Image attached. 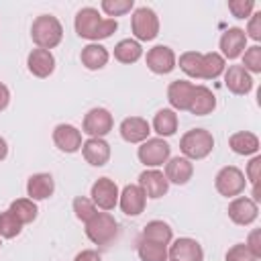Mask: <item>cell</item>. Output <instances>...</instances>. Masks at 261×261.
I'll return each instance as SVG.
<instances>
[{
  "mask_svg": "<svg viewBox=\"0 0 261 261\" xmlns=\"http://www.w3.org/2000/svg\"><path fill=\"white\" fill-rule=\"evenodd\" d=\"M118 234V222L110 212H96L88 222H86V237L94 245H110Z\"/></svg>",
  "mask_w": 261,
  "mask_h": 261,
  "instance_id": "4",
  "label": "cell"
},
{
  "mask_svg": "<svg viewBox=\"0 0 261 261\" xmlns=\"http://www.w3.org/2000/svg\"><path fill=\"white\" fill-rule=\"evenodd\" d=\"M228 10L234 18H249L255 10L253 0H228Z\"/></svg>",
  "mask_w": 261,
  "mask_h": 261,
  "instance_id": "38",
  "label": "cell"
},
{
  "mask_svg": "<svg viewBox=\"0 0 261 261\" xmlns=\"http://www.w3.org/2000/svg\"><path fill=\"white\" fill-rule=\"evenodd\" d=\"M218 45H220V55H222L224 59H237V57H241V55L245 53V49H247V35H245L243 29L230 27V29H226V31L222 33Z\"/></svg>",
  "mask_w": 261,
  "mask_h": 261,
  "instance_id": "13",
  "label": "cell"
},
{
  "mask_svg": "<svg viewBox=\"0 0 261 261\" xmlns=\"http://www.w3.org/2000/svg\"><path fill=\"white\" fill-rule=\"evenodd\" d=\"M27 67L35 77H49L55 71V57L47 49H33L27 57Z\"/></svg>",
  "mask_w": 261,
  "mask_h": 261,
  "instance_id": "20",
  "label": "cell"
},
{
  "mask_svg": "<svg viewBox=\"0 0 261 261\" xmlns=\"http://www.w3.org/2000/svg\"><path fill=\"white\" fill-rule=\"evenodd\" d=\"M151 126L161 139L175 135V130H177V114H175V110H171V108L157 110V114L153 116V124Z\"/></svg>",
  "mask_w": 261,
  "mask_h": 261,
  "instance_id": "29",
  "label": "cell"
},
{
  "mask_svg": "<svg viewBox=\"0 0 261 261\" xmlns=\"http://www.w3.org/2000/svg\"><path fill=\"white\" fill-rule=\"evenodd\" d=\"M167 257L171 261H204V251H202V245L196 239L181 237V239H175L169 245Z\"/></svg>",
  "mask_w": 261,
  "mask_h": 261,
  "instance_id": "12",
  "label": "cell"
},
{
  "mask_svg": "<svg viewBox=\"0 0 261 261\" xmlns=\"http://www.w3.org/2000/svg\"><path fill=\"white\" fill-rule=\"evenodd\" d=\"M167 261H171V259H167Z\"/></svg>",
  "mask_w": 261,
  "mask_h": 261,
  "instance_id": "47",
  "label": "cell"
},
{
  "mask_svg": "<svg viewBox=\"0 0 261 261\" xmlns=\"http://www.w3.org/2000/svg\"><path fill=\"white\" fill-rule=\"evenodd\" d=\"M0 247H2V241H0Z\"/></svg>",
  "mask_w": 261,
  "mask_h": 261,
  "instance_id": "46",
  "label": "cell"
},
{
  "mask_svg": "<svg viewBox=\"0 0 261 261\" xmlns=\"http://www.w3.org/2000/svg\"><path fill=\"white\" fill-rule=\"evenodd\" d=\"M100 8L104 10L106 16H122L126 12H130L135 8V2L133 0H102Z\"/></svg>",
  "mask_w": 261,
  "mask_h": 261,
  "instance_id": "35",
  "label": "cell"
},
{
  "mask_svg": "<svg viewBox=\"0 0 261 261\" xmlns=\"http://www.w3.org/2000/svg\"><path fill=\"white\" fill-rule=\"evenodd\" d=\"M73 212H75V218L86 224V222L98 212V208L94 206V202H92L90 198L77 196V198H73Z\"/></svg>",
  "mask_w": 261,
  "mask_h": 261,
  "instance_id": "36",
  "label": "cell"
},
{
  "mask_svg": "<svg viewBox=\"0 0 261 261\" xmlns=\"http://www.w3.org/2000/svg\"><path fill=\"white\" fill-rule=\"evenodd\" d=\"M114 126V118L106 108H92L84 116L82 133H86L90 139H104Z\"/></svg>",
  "mask_w": 261,
  "mask_h": 261,
  "instance_id": "8",
  "label": "cell"
},
{
  "mask_svg": "<svg viewBox=\"0 0 261 261\" xmlns=\"http://www.w3.org/2000/svg\"><path fill=\"white\" fill-rule=\"evenodd\" d=\"M82 155L90 165L102 167L110 161V145L104 139H88L82 143Z\"/></svg>",
  "mask_w": 261,
  "mask_h": 261,
  "instance_id": "22",
  "label": "cell"
},
{
  "mask_svg": "<svg viewBox=\"0 0 261 261\" xmlns=\"http://www.w3.org/2000/svg\"><path fill=\"white\" fill-rule=\"evenodd\" d=\"M108 49L106 47H102L100 43H90V45H86L84 49H82V53H80V59H82V65L86 67V69H92V71H96V69H102L106 63H108Z\"/></svg>",
  "mask_w": 261,
  "mask_h": 261,
  "instance_id": "25",
  "label": "cell"
},
{
  "mask_svg": "<svg viewBox=\"0 0 261 261\" xmlns=\"http://www.w3.org/2000/svg\"><path fill=\"white\" fill-rule=\"evenodd\" d=\"M169 155H171V147H169V143L163 141L161 137L143 141L141 147H139V151H137L139 161H141L143 165H147V167H159V165L167 163Z\"/></svg>",
  "mask_w": 261,
  "mask_h": 261,
  "instance_id": "7",
  "label": "cell"
},
{
  "mask_svg": "<svg viewBox=\"0 0 261 261\" xmlns=\"http://www.w3.org/2000/svg\"><path fill=\"white\" fill-rule=\"evenodd\" d=\"M141 239H147V241H153V243H159V245H169L173 241V230L167 222L163 220H151L143 226V234Z\"/></svg>",
  "mask_w": 261,
  "mask_h": 261,
  "instance_id": "27",
  "label": "cell"
},
{
  "mask_svg": "<svg viewBox=\"0 0 261 261\" xmlns=\"http://www.w3.org/2000/svg\"><path fill=\"white\" fill-rule=\"evenodd\" d=\"M245 35H247V39L261 41V12H253L249 16V24H247Z\"/></svg>",
  "mask_w": 261,
  "mask_h": 261,
  "instance_id": "40",
  "label": "cell"
},
{
  "mask_svg": "<svg viewBox=\"0 0 261 261\" xmlns=\"http://www.w3.org/2000/svg\"><path fill=\"white\" fill-rule=\"evenodd\" d=\"M245 177H247L251 184H257V181L261 179V157H259V155H255V157L249 161L247 171H245Z\"/></svg>",
  "mask_w": 261,
  "mask_h": 261,
  "instance_id": "42",
  "label": "cell"
},
{
  "mask_svg": "<svg viewBox=\"0 0 261 261\" xmlns=\"http://www.w3.org/2000/svg\"><path fill=\"white\" fill-rule=\"evenodd\" d=\"M20 230H22V222L10 210L0 212V239H14L20 234Z\"/></svg>",
  "mask_w": 261,
  "mask_h": 261,
  "instance_id": "34",
  "label": "cell"
},
{
  "mask_svg": "<svg viewBox=\"0 0 261 261\" xmlns=\"http://www.w3.org/2000/svg\"><path fill=\"white\" fill-rule=\"evenodd\" d=\"M145 204H147V196L145 192L135 186V184H128L124 186V190L120 192L118 196V206L120 210L126 214V216H139L143 210H145Z\"/></svg>",
  "mask_w": 261,
  "mask_h": 261,
  "instance_id": "16",
  "label": "cell"
},
{
  "mask_svg": "<svg viewBox=\"0 0 261 261\" xmlns=\"http://www.w3.org/2000/svg\"><path fill=\"white\" fill-rule=\"evenodd\" d=\"M6 155H8V143L4 137H0V161L6 159Z\"/></svg>",
  "mask_w": 261,
  "mask_h": 261,
  "instance_id": "45",
  "label": "cell"
},
{
  "mask_svg": "<svg viewBox=\"0 0 261 261\" xmlns=\"http://www.w3.org/2000/svg\"><path fill=\"white\" fill-rule=\"evenodd\" d=\"M8 210L22 222V226L24 224H31L37 218V214H39V208H37V204L31 198H18V200H14Z\"/></svg>",
  "mask_w": 261,
  "mask_h": 261,
  "instance_id": "31",
  "label": "cell"
},
{
  "mask_svg": "<svg viewBox=\"0 0 261 261\" xmlns=\"http://www.w3.org/2000/svg\"><path fill=\"white\" fill-rule=\"evenodd\" d=\"M214 108H216V96L212 94V90H208L206 86H194L188 112H192L196 116H206Z\"/></svg>",
  "mask_w": 261,
  "mask_h": 261,
  "instance_id": "24",
  "label": "cell"
},
{
  "mask_svg": "<svg viewBox=\"0 0 261 261\" xmlns=\"http://www.w3.org/2000/svg\"><path fill=\"white\" fill-rule=\"evenodd\" d=\"M175 63H177L175 53L167 45H155L153 49L147 51V67L157 75L171 73L175 69Z\"/></svg>",
  "mask_w": 261,
  "mask_h": 261,
  "instance_id": "10",
  "label": "cell"
},
{
  "mask_svg": "<svg viewBox=\"0 0 261 261\" xmlns=\"http://www.w3.org/2000/svg\"><path fill=\"white\" fill-rule=\"evenodd\" d=\"M139 188L145 192L147 198L157 200V198H161V196L167 194L169 181L165 179L163 171H159V169H145L139 175Z\"/></svg>",
  "mask_w": 261,
  "mask_h": 261,
  "instance_id": "15",
  "label": "cell"
},
{
  "mask_svg": "<svg viewBox=\"0 0 261 261\" xmlns=\"http://www.w3.org/2000/svg\"><path fill=\"white\" fill-rule=\"evenodd\" d=\"M224 261H257V259L251 255V251L247 249L245 243H237V245H232V247L226 251Z\"/></svg>",
  "mask_w": 261,
  "mask_h": 261,
  "instance_id": "39",
  "label": "cell"
},
{
  "mask_svg": "<svg viewBox=\"0 0 261 261\" xmlns=\"http://www.w3.org/2000/svg\"><path fill=\"white\" fill-rule=\"evenodd\" d=\"M118 133H120V137H122L126 143L137 145V143H143V141L149 139L151 124H149L145 118H141V116H128V118H124V120L120 122Z\"/></svg>",
  "mask_w": 261,
  "mask_h": 261,
  "instance_id": "19",
  "label": "cell"
},
{
  "mask_svg": "<svg viewBox=\"0 0 261 261\" xmlns=\"http://www.w3.org/2000/svg\"><path fill=\"white\" fill-rule=\"evenodd\" d=\"M245 245H247V249L251 251V255H253L255 259H261V230H259V228H253V230L249 232Z\"/></svg>",
  "mask_w": 261,
  "mask_h": 261,
  "instance_id": "41",
  "label": "cell"
},
{
  "mask_svg": "<svg viewBox=\"0 0 261 261\" xmlns=\"http://www.w3.org/2000/svg\"><path fill=\"white\" fill-rule=\"evenodd\" d=\"M245 186H247V177L234 165L222 167L216 173V177H214V188L224 198H237V196H241L245 192Z\"/></svg>",
  "mask_w": 261,
  "mask_h": 261,
  "instance_id": "5",
  "label": "cell"
},
{
  "mask_svg": "<svg viewBox=\"0 0 261 261\" xmlns=\"http://www.w3.org/2000/svg\"><path fill=\"white\" fill-rule=\"evenodd\" d=\"M228 218L234 222V224H239V226H249V224H253L255 220H257V216H259V206H257V202H253L251 198H247V196H239V198H234L230 204H228Z\"/></svg>",
  "mask_w": 261,
  "mask_h": 261,
  "instance_id": "11",
  "label": "cell"
},
{
  "mask_svg": "<svg viewBox=\"0 0 261 261\" xmlns=\"http://www.w3.org/2000/svg\"><path fill=\"white\" fill-rule=\"evenodd\" d=\"M31 39L39 49H47L51 51L53 47H57L63 39V27L61 22L53 16V14H41L33 20L31 27Z\"/></svg>",
  "mask_w": 261,
  "mask_h": 261,
  "instance_id": "2",
  "label": "cell"
},
{
  "mask_svg": "<svg viewBox=\"0 0 261 261\" xmlns=\"http://www.w3.org/2000/svg\"><path fill=\"white\" fill-rule=\"evenodd\" d=\"M90 200L94 202L96 208L108 212V210H114V206L118 204V186L110 179V177H98L94 184H92V190H90Z\"/></svg>",
  "mask_w": 261,
  "mask_h": 261,
  "instance_id": "9",
  "label": "cell"
},
{
  "mask_svg": "<svg viewBox=\"0 0 261 261\" xmlns=\"http://www.w3.org/2000/svg\"><path fill=\"white\" fill-rule=\"evenodd\" d=\"M212 149H214V137L206 128H192L179 139V151L190 161L208 157L212 153Z\"/></svg>",
  "mask_w": 261,
  "mask_h": 261,
  "instance_id": "3",
  "label": "cell"
},
{
  "mask_svg": "<svg viewBox=\"0 0 261 261\" xmlns=\"http://www.w3.org/2000/svg\"><path fill=\"white\" fill-rule=\"evenodd\" d=\"M73 27H75L77 37L98 43L102 39H108L118 29V22H116V18H102L96 8L86 6V8L77 10Z\"/></svg>",
  "mask_w": 261,
  "mask_h": 261,
  "instance_id": "1",
  "label": "cell"
},
{
  "mask_svg": "<svg viewBox=\"0 0 261 261\" xmlns=\"http://www.w3.org/2000/svg\"><path fill=\"white\" fill-rule=\"evenodd\" d=\"M200 67H202V53L198 51H186L179 55V69L194 80H200Z\"/></svg>",
  "mask_w": 261,
  "mask_h": 261,
  "instance_id": "33",
  "label": "cell"
},
{
  "mask_svg": "<svg viewBox=\"0 0 261 261\" xmlns=\"http://www.w3.org/2000/svg\"><path fill=\"white\" fill-rule=\"evenodd\" d=\"M8 102H10V90L0 82V112L8 106Z\"/></svg>",
  "mask_w": 261,
  "mask_h": 261,
  "instance_id": "44",
  "label": "cell"
},
{
  "mask_svg": "<svg viewBox=\"0 0 261 261\" xmlns=\"http://www.w3.org/2000/svg\"><path fill=\"white\" fill-rule=\"evenodd\" d=\"M137 253H139L141 261H167L169 259L165 245H159V243H153V241H147V239L139 241Z\"/></svg>",
  "mask_w": 261,
  "mask_h": 261,
  "instance_id": "32",
  "label": "cell"
},
{
  "mask_svg": "<svg viewBox=\"0 0 261 261\" xmlns=\"http://www.w3.org/2000/svg\"><path fill=\"white\" fill-rule=\"evenodd\" d=\"M241 57H243V67L249 73H261V47L259 45L247 47Z\"/></svg>",
  "mask_w": 261,
  "mask_h": 261,
  "instance_id": "37",
  "label": "cell"
},
{
  "mask_svg": "<svg viewBox=\"0 0 261 261\" xmlns=\"http://www.w3.org/2000/svg\"><path fill=\"white\" fill-rule=\"evenodd\" d=\"M228 145L237 155H255L259 151V139L255 133H249V130H239L230 135Z\"/></svg>",
  "mask_w": 261,
  "mask_h": 261,
  "instance_id": "26",
  "label": "cell"
},
{
  "mask_svg": "<svg viewBox=\"0 0 261 261\" xmlns=\"http://www.w3.org/2000/svg\"><path fill=\"white\" fill-rule=\"evenodd\" d=\"M73 261H102V257H100L96 251H92V249H86V251L77 253Z\"/></svg>",
  "mask_w": 261,
  "mask_h": 261,
  "instance_id": "43",
  "label": "cell"
},
{
  "mask_svg": "<svg viewBox=\"0 0 261 261\" xmlns=\"http://www.w3.org/2000/svg\"><path fill=\"white\" fill-rule=\"evenodd\" d=\"M130 29L135 35V41H153L159 35V18L153 8L141 6L133 12Z\"/></svg>",
  "mask_w": 261,
  "mask_h": 261,
  "instance_id": "6",
  "label": "cell"
},
{
  "mask_svg": "<svg viewBox=\"0 0 261 261\" xmlns=\"http://www.w3.org/2000/svg\"><path fill=\"white\" fill-rule=\"evenodd\" d=\"M55 192V179L51 173H33L27 181V196L37 202V200H47Z\"/></svg>",
  "mask_w": 261,
  "mask_h": 261,
  "instance_id": "23",
  "label": "cell"
},
{
  "mask_svg": "<svg viewBox=\"0 0 261 261\" xmlns=\"http://www.w3.org/2000/svg\"><path fill=\"white\" fill-rule=\"evenodd\" d=\"M165 179L175 186H186L194 175V163L186 157H169L165 163Z\"/></svg>",
  "mask_w": 261,
  "mask_h": 261,
  "instance_id": "17",
  "label": "cell"
},
{
  "mask_svg": "<svg viewBox=\"0 0 261 261\" xmlns=\"http://www.w3.org/2000/svg\"><path fill=\"white\" fill-rule=\"evenodd\" d=\"M192 92H194V84L188 80H175L169 84L167 88V102L171 106V110H188L190 100H192Z\"/></svg>",
  "mask_w": 261,
  "mask_h": 261,
  "instance_id": "21",
  "label": "cell"
},
{
  "mask_svg": "<svg viewBox=\"0 0 261 261\" xmlns=\"http://www.w3.org/2000/svg\"><path fill=\"white\" fill-rule=\"evenodd\" d=\"M141 57H143V47L135 39H122L114 45V59L120 63L130 65V63H137Z\"/></svg>",
  "mask_w": 261,
  "mask_h": 261,
  "instance_id": "28",
  "label": "cell"
},
{
  "mask_svg": "<svg viewBox=\"0 0 261 261\" xmlns=\"http://www.w3.org/2000/svg\"><path fill=\"white\" fill-rule=\"evenodd\" d=\"M226 61L220 53H202V67H200V80H216L224 73Z\"/></svg>",
  "mask_w": 261,
  "mask_h": 261,
  "instance_id": "30",
  "label": "cell"
},
{
  "mask_svg": "<svg viewBox=\"0 0 261 261\" xmlns=\"http://www.w3.org/2000/svg\"><path fill=\"white\" fill-rule=\"evenodd\" d=\"M53 143L63 153H75L82 149V130L73 124L61 122L53 128Z\"/></svg>",
  "mask_w": 261,
  "mask_h": 261,
  "instance_id": "14",
  "label": "cell"
},
{
  "mask_svg": "<svg viewBox=\"0 0 261 261\" xmlns=\"http://www.w3.org/2000/svg\"><path fill=\"white\" fill-rule=\"evenodd\" d=\"M224 86L232 94L245 96L253 90V77L243 65H228V69H224Z\"/></svg>",
  "mask_w": 261,
  "mask_h": 261,
  "instance_id": "18",
  "label": "cell"
}]
</instances>
